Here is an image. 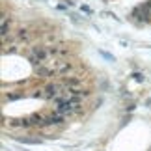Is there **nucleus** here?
Wrapping results in <instances>:
<instances>
[{"instance_id":"nucleus-1","label":"nucleus","mask_w":151,"mask_h":151,"mask_svg":"<svg viewBox=\"0 0 151 151\" xmlns=\"http://www.w3.org/2000/svg\"><path fill=\"white\" fill-rule=\"evenodd\" d=\"M54 104H56V112H60L63 116H71V114L80 112V101H75V99L60 97V99L54 101Z\"/></svg>"},{"instance_id":"nucleus-2","label":"nucleus","mask_w":151,"mask_h":151,"mask_svg":"<svg viewBox=\"0 0 151 151\" xmlns=\"http://www.w3.org/2000/svg\"><path fill=\"white\" fill-rule=\"evenodd\" d=\"M65 93H67V88L62 82H49L41 90L43 99H49V101H56V99H60V97H63Z\"/></svg>"},{"instance_id":"nucleus-3","label":"nucleus","mask_w":151,"mask_h":151,"mask_svg":"<svg viewBox=\"0 0 151 151\" xmlns=\"http://www.w3.org/2000/svg\"><path fill=\"white\" fill-rule=\"evenodd\" d=\"M47 60H52L49 47H32L30 49V62L34 63V65L43 63V62H47Z\"/></svg>"},{"instance_id":"nucleus-4","label":"nucleus","mask_w":151,"mask_h":151,"mask_svg":"<svg viewBox=\"0 0 151 151\" xmlns=\"http://www.w3.org/2000/svg\"><path fill=\"white\" fill-rule=\"evenodd\" d=\"M132 17H134V21H138V22L149 21V17H151V2H146V4L138 6V8L132 11Z\"/></svg>"},{"instance_id":"nucleus-5","label":"nucleus","mask_w":151,"mask_h":151,"mask_svg":"<svg viewBox=\"0 0 151 151\" xmlns=\"http://www.w3.org/2000/svg\"><path fill=\"white\" fill-rule=\"evenodd\" d=\"M62 84L65 86L67 90H80V86H82V78H80V77H63Z\"/></svg>"},{"instance_id":"nucleus-6","label":"nucleus","mask_w":151,"mask_h":151,"mask_svg":"<svg viewBox=\"0 0 151 151\" xmlns=\"http://www.w3.org/2000/svg\"><path fill=\"white\" fill-rule=\"evenodd\" d=\"M45 118H47V125H62L65 116L60 112H52V114H45Z\"/></svg>"},{"instance_id":"nucleus-7","label":"nucleus","mask_w":151,"mask_h":151,"mask_svg":"<svg viewBox=\"0 0 151 151\" xmlns=\"http://www.w3.org/2000/svg\"><path fill=\"white\" fill-rule=\"evenodd\" d=\"M8 32H9V22H8V17H2V41H6L8 37Z\"/></svg>"},{"instance_id":"nucleus-8","label":"nucleus","mask_w":151,"mask_h":151,"mask_svg":"<svg viewBox=\"0 0 151 151\" xmlns=\"http://www.w3.org/2000/svg\"><path fill=\"white\" fill-rule=\"evenodd\" d=\"M19 97H21V93H11L9 99H19Z\"/></svg>"}]
</instances>
